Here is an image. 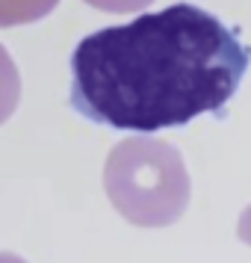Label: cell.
I'll return each mask as SVG.
<instances>
[{
  "label": "cell",
  "mask_w": 251,
  "mask_h": 263,
  "mask_svg": "<svg viewBox=\"0 0 251 263\" xmlns=\"http://www.w3.org/2000/svg\"><path fill=\"white\" fill-rule=\"evenodd\" d=\"M251 48L195 3H171L104 27L71 53L68 101L77 116L124 133L183 127L237 95Z\"/></svg>",
  "instance_id": "cell-1"
},
{
  "label": "cell",
  "mask_w": 251,
  "mask_h": 263,
  "mask_svg": "<svg viewBox=\"0 0 251 263\" xmlns=\"http://www.w3.org/2000/svg\"><path fill=\"white\" fill-rule=\"evenodd\" d=\"M112 207L136 228L175 225L189 207L192 183L180 151L148 133L121 139L104 163Z\"/></svg>",
  "instance_id": "cell-2"
},
{
  "label": "cell",
  "mask_w": 251,
  "mask_h": 263,
  "mask_svg": "<svg viewBox=\"0 0 251 263\" xmlns=\"http://www.w3.org/2000/svg\"><path fill=\"white\" fill-rule=\"evenodd\" d=\"M18 104H21V74L12 53L0 45V124L12 119Z\"/></svg>",
  "instance_id": "cell-3"
},
{
  "label": "cell",
  "mask_w": 251,
  "mask_h": 263,
  "mask_svg": "<svg viewBox=\"0 0 251 263\" xmlns=\"http://www.w3.org/2000/svg\"><path fill=\"white\" fill-rule=\"evenodd\" d=\"M60 6V0H0V27L42 21Z\"/></svg>",
  "instance_id": "cell-4"
},
{
  "label": "cell",
  "mask_w": 251,
  "mask_h": 263,
  "mask_svg": "<svg viewBox=\"0 0 251 263\" xmlns=\"http://www.w3.org/2000/svg\"><path fill=\"white\" fill-rule=\"evenodd\" d=\"M83 3L95 6L101 12H142L154 0H83Z\"/></svg>",
  "instance_id": "cell-5"
},
{
  "label": "cell",
  "mask_w": 251,
  "mask_h": 263,
  "mask_svg": "<svg viewBox=\"0 0 251 263\" xmlns=\"http://www.w3.org/2000/svg\"><path fill=\"white\" fill-rule=\"evenodd\" d=\"M237 234H239V239H242V242H248V246H251V207H245V210H242V216H239Z\"/></svg>",
  "instance_id": "cell-6"
},
{
  "label": "cell",
  "mask_w": 251,
  "mask_h": 263,
  "mask_svg": "<svg viewBox=\"0 0 251 263\" xmlns=\"http://www.w3.org/2000/svg\"><path fill=\"white\" fill-rule=\"evenodd\" d=\"M0 263H27L24 257H18L12 251H0Z\"/></svg>",
  "instance_id": "cell-7"
}]
</instances>
